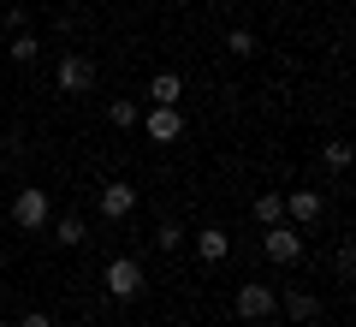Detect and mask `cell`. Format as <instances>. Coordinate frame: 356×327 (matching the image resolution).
I'll list each match as a JSON object with an SVG mask.
<instances>
[{"mask_svg": "<svg viewBox=\"0 0 356 327\" xmlns=\"http://www.w3.org/2000/svg\"><path fill=\"white\" fill-rule=\"evenodd\" d=\"M102 280H107V291H113V298H125V303H137L143 291H149V274H143L137 256H113Z\"/></svg>", "mask_w": 356, "mask_h": 327, "instance_id": "6da1fadb", "label": "cell"}, {"mask_svg": "<svg viewBox=\"0 0 356 327\" xmlns=\"http://www.w3.org/2000/svg\"><path fill=\"white\" fill-rule=\"evenodd\" d=\"M54 220V202H48V190H36V185H24L13 197V227L18 232H42Z\"/></svg>", "mask_w": 356, "mask_h": 327, "instance_id": "7a4b0ae2", "label": "cell"}, {"mask_svg": "<svg viewBox=\"0 0 356 327\" xmlns=\"http://www.w3.org/2000/svg\"><path fill=\"white\" fill-rule=\"evenodd\" d=\"M54 84H60V96H89L95 89V60L89 54H65L54 66Z\"/></svg>", "mask_w": 356, "mask_h": 327, "instance_id": "3957f363", "label": "cell"}, {"mask_svg": "<svg viewBox=\"0 0 356 327\" xmlns=\"http://www.w3.org/2000/svg\"><path fill=\"white\" fill-rule=\"evenodd\" d=\"M261 250H267V262H273V268H291L297 256H303V232H297V227H285V220H280V227H267Z\"/></svg>", "mask_w": 356, "mask_h": 327, "instance_id": "277c9868", "label": "cell"}, {"mask_svg": "<svg viewBox=\"0 0 356 327\" xmlns=\"http://www.w3.org/2000/svg\"><path fill=\"white\" fill-rule=\"evenodd\" d=\"M137 126L149 131L154 143H178V137H184V114H178V107H149Z\"/></svg>", "mask_w": 356, "mask_h": 327, "instance_id": "5b68a950", "label": "cell"}, {"mask_svg": "<svg viewBox=\"0 0 356 327\" xmlns=\"http://www.w3.org/2000/svg\"><path fill=\"white\" fill-rule=\"evenodd\" d=\"M238 315L243 321H267V315H273V286H261V280L238 286Z\"/></svg>", "mask_w": 356, "mask_h": 327, "instance_id": "8992f818", "label": "cell"}, {"mask_svg": "<svg viewBox=\"0 0 356 327\" xmlns=\"http://www.w3.org/2000/svg\"><path fill=\"white\" fill-rule=\"evenodd\" d=\"M131 208H137V190H131L125 178H113V185H102V214H107V220H125Z\"/></svg>", "mask_w": 356, "mask_h": 327, "instance_id": "52a82bcc", "label": "cell"}, {"mask_svg": "<svg viewBox=\"0 0 356 327\" xmlns=\"http://www.w3.org/2000/svg\"><path fill=\"white\" fill-rule=\"evenodd\" d=\"M321 208H327V202H321V190H291V197H285V214H291L297 227H315Z\"/></svg>", "mask_w": 356, "mask_h": 327, "instance_id": "ba28073f", "label": "cell"}, {"mask_svg": "<svg viewBox=\"0 0 356 327\" xmlns=\"http://www.w3.org/2000/svg\"><path fill=\"white\" fill-rule=\"evenodd\" d=\"M48 227H54V244H65V250L89 244V227H83V214H77V208H65L60 220H48Z\"/></svg>", "mask_w": 356, "mask_h": 327, "instance_id": "9c48e42d", "label": "cell"}, {"mask_svg": "<svg viewBox=\"0 0 356 327\" xmlns=\"http://www.w3.org/2000/svg\"><path fill=\"white\" fill-rule=\"evenodd\" d=\"M178 96H184V77L178 72H154L149 77V101L154 107H178Z\"/></svg>", "mask_w": 356, "mask_h": 327, "instance_id": "30bf717a", "label": "cell"}, {"mask_svg": "<svg viewBox=\"0 0 356 327\" xmlns=\"http://www.w3.org/2000/svg\"><path fill=\"white\" fill-rule=\"evenodd\" d=\"M226 250H232V238L220 227H202L196 232V256H202V262H226Z\"/></svg>", "mask_w": 356, "mask_h": 327, "instance_id": "8fae6325", "label": "cell"}, {"mask_svg": "<svg viewBox=\"0 0 356 327\" xmlns=\"http://www.w3.org/2000/svg\"><path fill=\"white\" fill-rule=\"evenodd\" d=\"M285 315H291L297 327L315 321V315H321V298H315V291H285Z\"/></svg>", "mask_w": 356, "mask_h": 327, "instance_id": "7c38bea8", "label": "cell"}, {"mask_svg": "<svg viewBox=\"0 0 356 327\" xmlns=\"http://www.w3.org/2000/svg\"><path fill=\"white\" fill-rule=\"evenodd\" d=\"M137 119H143V107H137V101H125V96H119V101H107V126L137 131Z\"/></svg>", "mask_w": 356, "mask_h": 327, "instance_id": "4fadbf2b", "label": "cell"}, {"mask_svg": "<svg viewBox=\"0 0 356 327\" xmlns=\"http://www.w3.org/2000/svg\"><path fill=\"white\" fill-rule=\"evenodd\" d=\"M36 54H42V42L30 36V30H18L13 48H6V60H13V66H36Z\"/></svg>", "mask_w": 356, "mask_h": 327, "instance_id": "5bb4252c", "label": "cell"}, {"mask_svg": "<svg viewBox=\"0 0 356 327\" xmlns=\"http://www.w3.org/2000/svg\"><path fill=\"white\" fill-rule=\"evenodd\" d=\"M255 220H261V227H280V220H285V197H280V190L255 197Z\"/></svg>", "mask_w": 356, "mask_h": 327, "instance_id": "9a60e30c", "label": "cell"}, {"mask_svg": "<svg viewBox=\"0 0 356 327\" xmlns=\"http://www.w3.org/2000/svg\"><path fill=\"white\" fill-rule=\"evenodd\" d=\"M226 54H238V60H250V54H255V30H226Z\"/></svg>", "mask_w": 356, "mask_h": 327, "instance_id": "2e32d148", "label": "cell"}, {"mask_svg": "<svg viewBox=\"0 0 356 327\" xmlns=\"http://www.w3.org/2000/svg\"><path fill=\"white\" fill-rule=\"evenodd\" d=\"M178 244H184V232H178V220H161V227H154V250H166V256H172Z\"/></svg>", "mask_w": 356, "mask_h": 327, "instance_id": "e0dca14e", "label": "cell"}, {"mask_svg": "<svg viewBox=\"0 0 356 327\" xmlns=\"http://www.w3.org/2000/svg\"><path fill=\"white\" fill-rule=\"evenodd\" d=\"M327 167H332V173H344V167H350V149H344V143H327Z\"/></svg>", "mask_w": 356, "mask_h": 327, "instance_id": "ac0fdd59", "label": "cell"}, {"mask_svg": "<svg viewBox=\"0 0 356 327\" xmlns=\"http://www.w3.org/2000/svg\"><path fill=\"white\" fill-rule=\"evenodd\" d=\"M332 268H339V280H350V274H356V250H350V244L339 250V262H332Z\"/></svg>", "mask_w": 356, "mask_h": 327, "instance_id": "d6986e66", "label": "cell"}, {"mask_svg": "<svg viewBox=\"0 0 356 327\" xmlns=\"http://www.w3.org/2000/svg\"><path fill=\"white\" fill-rule=\"evenodd\" d=\"M30 24V13H24V6H6V30H13V36H18V30H24Z\"/></svg>", "mask_w": 356, "mask_h": 327, "instance_id": "ffe728a7", "label": "cell"}, {"mask_svg": "<svg viewBox=\"0 0 356 327\" xmlns=\"http://www.w3.org/2000/svg\"><path fill=\"white\" fill-rule=\"evenodd\" d=\"M18 327H54V321H48V315H42V310H30L24 321H18Z\"/></svg>", "mask_w": 356, "mask_h": 327, "instance_id": "44dd1931", "label": "cell"}, {"mask_svg": "<svg viewBox=\"0 0 356 327\" xmlns=\"http://www.w3.org/2000/svg\"><path fill=\"white\" fill-rule=\"evenodd\" d=\"M72 327H95V321H72Z\"/></svg>", "mask_w": 356, "mask_h": 327, "instance_id": "7402d4cb", "label": "cell"}, {"mask_svg": "<svg viewBox=\"0 0 356 327\" xmlns=\"http://www.w3.org/2000/svg\"><path fill=\"white\" fill-rule=\"evenodd\" d=\"M0 327H6V315H0Z\"/></svg>", "mask_w": 356, "mask_h": 327, "instance_id": "603a6c76", "label": "cell"}]
</instances>
